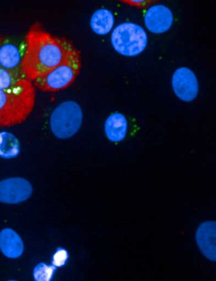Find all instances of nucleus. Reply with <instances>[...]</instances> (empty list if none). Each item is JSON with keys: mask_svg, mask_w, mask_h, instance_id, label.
Returning a JSON list of instances; mask_svg holds the SVG:
<instances>
[{"mask_svg": "<svg viewBox=\"0 0 216 281\" xmlns=\"http://www.w3.org/2000/svg\"><path fill=\"white\" fill-rule=\"evenodd\" d=\"M75 49L68 40L52 35L36 22L27 32L20 67L33 82L59 65Z\"/></svg>", "mask_w": 216, "mask_h": 281, "instance_id": "1", "label": "nucleus"}, {"mask_svg": "<svg viewBox=\"0 0 216 281\" xmlns=\"http://www.w3.org/2000/svg\"><path fill=\"white\" fill-rule=\"evenodd\" d=\"M26 78L0 91V126L11 127L24 122L33 110L35 88Z\"/></svg>", "mask_w": 216, "mask_h": 281, "instance_id": "2", "label": "nucleus"}, {"mask_svg": "<svg viewBox=\"0 0 216 281\" xmlns=\"http://www.w3.org/2000/svg\"><path fill=\"white\" fill-rule=\"evenodd\" d=\"M81 60L76 49L57 66L34 81L35 87L41 91L55 92L70 86L79 73Z\"/></svg>", "mask_w": 216, "mask_h": 281, "instance_id": "3", "label": "nucleus"}, {"mask_svg": "<svg viewBox=\"0 0 216 281\" xmlns=\"http://www.w3.org/2000/svg\"><path fill=\"white\" fill-rule=\"evenodd\" d=\"M147 40V35L144 29L130 22L118 25L111 36L114 49L121 55L127 57L141 54L145 50Z\"/></svg>", "mask_w": 216, "mask_h": 281, "instance_id": "4", "label": "nucleus"}, {"mask_svg": "<svg viewBox=\"0 0 216 281\" xmlns=\"http://www.w3.org/2000/svg\"><path fill=\"white\" fill-rule=\"evenodd\" d=\"M83 116L81 107L76 102L68 100L60 103L50 115L51 132L60 139L72 137L79 129Z\"/></svg>", "mask_w": 216, "mask_h": 281, "instance_id": "5", "label": "nucleus"}, {"mask_svg": "<svg viewBox=\"0 0 216 281\" xmlns=\"http://www.w3.org/2000/svg\"><path fill=\"white\" fill-rule=\"evenodd\" d=\"M172 85L176 96L184 102H191L197 96L199 84L195 73L189 68L181 67L173 73Z\"/></svg>", "mask_w": 216, "mask_h": 281, "instance_id": "6", "label": "nucleus"}, {"mask_svg": "<svg viewBox=\"0 0 216 281\" xmlns=\"http://www.w3.org/2000/svg\"><path fill=\"white\" fill-rule=\"evenodd\" d=\"M29 181L20 177L10 178L0 182V201L8 204H15L28 199L32 193Z\"/></svg>", "mask_w": 216, "mask_h": 281, "instance_id": "7", "label": "nucleus"}, {"mask_svg": "<svg viewBox=\"0 0 216 281\" xmlns=\"http://www.w3.org/2000/svg\"><path fill=\"white\" fill-rule=\"evenodd\" d=\"M195 239L203 256L216 262V221L208 220L201 223L196 230Z\"/></svg>", "mask_w": 216, "mask_h": 281, "instance_id": "8", "label": "nucleus"}, {"mask_svg": "<svg viewBox=\"0 0 216 281\" xmlns=\"http://www.w3.org/2000/svg\"><path fill=\"white\" fill-rule=\"evenodd\" d=\"M173 22V15L169 8L163 5L150 7L144 16L146 28L154 34H161L170 29Z\"/></svg>", "mask_w": 216, "mask_h": 281, "instance_id": "9", "label": "nucleus"}, {"mask_svg": "<svg viewBox=\"0 0 216 281\" xmlns=\"http://www.w3.org/2000/svg\"><path fill=\"white\" fill-rule=\"evenodd\" d=\"M0 247L3 254L9 258L20 256L23 251L21 238L13 229L5 228L0 234Z\"/></svg>", "mask_w": 216, "mask_h": 281, "instance_id": "10", "label": "nucleus"}, {"mask_svg": "<svg viewBox=\"0 0 216 281\" xmlns=\"http://www.w3.org/2000/svg\"><path fill=\"white\" fill-rule=\"evenodd\" d=\"M127 131V122L120 113H114L106 119L104 131L107 138L112 142H119L125 138Z\"/></svg>", "mask_w": 216, "mask_h": 281, "instance_id": "11", "label": "nucleus"}, {"mask_svg": "<svg viewBox=\"0 0 216 281\" xmlns=\"http://www.w3.org/2000/svg\"><path fill=\"white\" fill-rule=\"evenodd\" d=\"M1 67L12 69L20 66L22 58L18 47L13 43L1 38Z\"/></svg>", "mask_w": 216, "mask_h": 281, "instance_id": "12", "label": "nucleus"}, {"mask_svg": "<svg viewBox=\"0 0 216 281\" xmlns=\"http://www.w3.org/2000/svg\"><path fill=\"white\" fill-rule=\"evenodd\" d=\"M114 24L113 13L106 9H99L92 14L90 26L92 31L97 35H104L112 29Z\"/></svg>", "mask_w": 216, "mask_h": 281, "instance_id": "13", "label": "nucleus"}, {"mask_svg": "<svg viewBox=\"0 0 216 281\" xmlns=\"http://www.w3.org/2000/svg\"><path fill=\"white\" fill-rule=\"evenodd\" d=\"M25 78L20 66L7 69L0 68V89H7L13 85L22 78Z\"/></svg>", "mask_w": 216, "mask_h": 281, "instance_id": "14", "label": "nucleus"}, {"mask_svg": "<svg viewBox=\"0 0 216 281\" xmlns=\"http://www.w3.org/2000/svg\"><path fill=\"white\" fill-rule=\"evenodd\" d=\"M1 134V155L5 158L12 157L16 155L19 151L18 144L16 139L11 134L7 133Z\"/></svg>", "mask_w": 216, "mask_h": 281, "instance_id": "15", "label": "nucleus"}, {"mask_svg": "<svg viewBox=\"0 0 216 281\" xmlns=\"http://www.w3.org/2000/svg\"><path fill=\"white\" fill-rule=\"evenodd\" d=\"M56 266H48L45 263L38 264L34 270V276L37 281H49L56 270Z\"/></svg>", "mask_w": 216, "mask_h": 281, "instance_id": "16", "label": "nucleus"}, {"mask_svg": "<svg viewBox=\"0 0 216 281\" xmlns=\"http://www.w3.org/2000/svg\"><path fill=\"white\" fill-rule=\"evenodd\" d=\"M68 259L67 251L63 248H59L53 256L52 263L56 267L63 266Z\"/></svg>", "mask_w": 216, "mask_h": 281, "instance_id": "17", "label": "nucleus"}]
</instances>
